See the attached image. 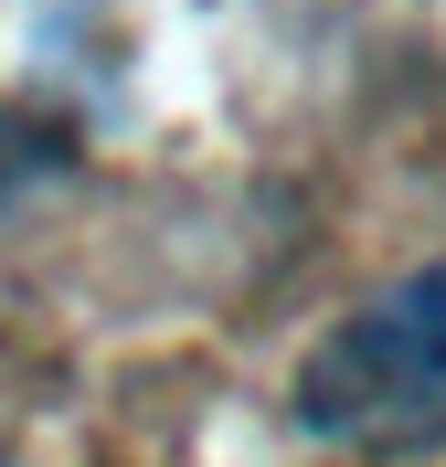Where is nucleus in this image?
<instances>
[{
    "label": "nucleus",
    "instance_id": "obj_1",
    "mask_svg": "<svg viewBox=\"0 0 446 467\" xmlns=\"http://www.w3.org/2000/svg\"><path fill=\"white\" fill-rule=\"evenodd\" d=\"M297 425L329 446H446V265L393 276L308 350Z\"/></svg>",
    "mask_w": 446,
    "mask_h": 467
}]
</instances>
